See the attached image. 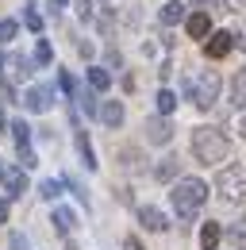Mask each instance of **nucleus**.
Listing matches in <instances>:
<instances>
[{
    "instance_id": "1",
    "label": "nucleus",
    "mask_w": 246,
    "mask_h": 250,
    "mask_svg": "<svg viewBox=\"0 0 246 250\" xmlns=\"http://www.w3.org/2000/svg\"><path fill=\"white\" fill-rule=\"evenodd\" d=\"M188 150L200 166H219L223 158L231 154V143L219 127H192V139H188Z\"/></svg>"
},
{
    "instance_id": "2",
    "label": "nucleus",
    "mask_w": 246,
    "mask_h": 250,
    "mask_svg": "<svg viewBox=\"0 0 246 250\" xmlns=\"http://www.w3.org/2000/svg\"><path fill=\"white\" fill-rule=\"evenodd\" d=\"M169 200H173V208H177L181 219H192L200 208H204V200H208V185H204L200 177H184V181L173 185Z\"/></svg>"
},
{
    "instance_id": "3",
    "label": "nucleus",
    "mask_w": 246,
    "mask_h": 250,
    "mask_svg": "<svg viewBox=\"0 0 246 250\" xmlns=\"http://www.w3.org/2000/svg\"><path fill=\"white\" fill-rule=\"evenodd\" d=\"M184 96H188L200 112H208L215 104V96H219V73H215V69H204L200 77H184Z\"/></svg>"
},
{
    "instance_id": "4",
    "label": "nucleus",
    "mask_w": 246,
    "mask_h": 250,
    "mask_svg": "<svg viewBox=\"0 0 246 250\" xmlns=\"http://www.w3.org/2000/svg\"><path fill=\"white\" fill-rule=\"evenodd\" d=\"M215 188L223 204H243L246 200V169L243 166H223L215 173Z\"/></svg>"
},
{
    "instance_id": "5",
    "label": "nucleus",
    "mask_w": 246,
    "mask_h": 250,
    "mask_svg": "<svg viewBox=\"0 0 246 250\" xmlns=\"http://www.w3.org/2000/svg\"><path fill=\"white\" fill-rule=\"evenodd\" d=\"M231 46H235V35L231 31H215V35H208V42H204V54H208L212 62H219L223 54H231Z\"/></svg>"
},
{
    "instance_id": "6",
    "label": "nucleus",
    "mask_w": 246,
    "mask_h": 250,
    "mask_svg": "<svg viewBox=\"0 0 246 250\" xmlns=\"http://www.w3.org/2000/svg\"><path fill=\"white\" fill-rule=\"evenodd\" d=\"M50 96H54L50 85H35V89H27V96H23V108H27V112H46V108H50Z\"/></svg>"
},
{
    "instance_id": "7",
    "label": "nucleus",
    "mask_w": 246,
    "mask_h": 250,
    "mask_svg": "<svg viewBox=\"0 0 246 250\" xmlns=\"http://www.w3.org/2000/svg\"><path fill=\"white\" fill-rule=\"evenodd\" d=\"M143 131H146V139H150V143H158V146L173 139V124H169V120H162V116L146 120V127H143Z\"/></svg>"
},
{
    "instance_id": "8",
    "label": "nucleus",
    "mask_w": 246,
    "mask_h": 250,
    "mask_svg": "<svg viewBox=\"0 0 246 250\" xmlns=\"http://www.w3.org/2000/svg\"><path fill=\"white\" fill-rule=\"evenodd\" d=\"M139 223H143L146 231H165V227H169L165 212H162V208H150V204H143V208H139Z\"/></svg>"
},
{
    "instance_id": "9",
    "label": "nucleus",
    "mask_w": 246,
    "mask_h": 250,
    "mask_svg": "<svg viewBox=\"0 0 246 250\" xmlns=\"http://www.w3.org/2000/svg\"><path fill=\"white\" fill-rule=\"evenodd\" d=\"M184 27H188V39H208L212 35V20H208V12H192L184 20Z\"/></svg>"
},
{
    "instance_id": "10",
    "label": "nucleus",
    "mask_w": 246,
    "mask_h": 250,
    "mask_svg": "<svg viewBox=\"0 0 246 250\" xmlns=\"http://www.w3.org/2000/svg\"><path fill=\"white\" fill-rule=\"evenodd\" d=\"M100 124L112 127V131L123 124V104L120 100H104V104H100Z\"/></svg>"
},
{
    "instance_id": "11",
    "label": "nucleus",
    "mask_w": 246,
    "mask_h": 250,
    "mask_svg": "<svg viewBox=\"0 0 246 250\" xmlns=\"http://www.w3.org/2000/svg\"><path fill=\"white\" fill-rule=\"evenodd\" d=\"M219 239H223V223L208 219L204 231H200V250H219Z\"/></svg>"
},
{
    "instance_id": "12",
    "label": "nucleus",
    "mask_w": 246,
    "mask_h": 250,
    "mask_svg": "<svg viewBox=\"0 0 246 250\" xmlns=\"http://www.w3.org/2000/svg\"><path fill=\"white\" fill-rule=\"evenodd\" d=\"M4 188H8V196H23L27 192V173L23 169H8L4 173Z\"/></svg>"
},
{
    "instance_id": "13",
    "label": "nucleus",
    "mask_w": 246,
    "mask_h": 250,
    "mask_svg": "<svg viewBox=\"0 0 246 250\" xmlns=\"http://www.w3.org/2000/svg\"><path fill=\"white\" fill-rule=\"evenodd\" d=\"M177 173H181V158H162L154 166V181H173Z\"/></svg>"
},
{
    "instance_id": "14",
    "label": "nucleus",
    "mask_w": 246,
    "mask_h": 250,
    "mask_svg": "<svg viewBox=\"0 0 246 250\" xmlns=\"http://www.w3.org/2000/svg\"><path fill=\"white\" fill-rule=\"evenodd\" d=\"M231 108H246V69H239L231 81Z\"/></svg>"
},
{
    "instance_id": "15",
    "label": "nucleus",
    "mask_w": 246,
    "mask_h": 250,
    "mask_svg": "<svg viewBox=\"0 0 246 250\" xmlns=\"http://www.w3.org/2000/svg\"><path fill=\"white\" fill-rule=\"evenodd\" d=\"M158 20H162L165 27H169V23H181V20H184V4H181V0H169V4H162V16H158Z\"/></svg>"
},
{
    "instance_id": "16",
    "label": "nucleus",
    "mask_w": 246,
    "mask_h": 250,
    "mask_svg": "<svg viewBox=\"0 0 246 250\" xmlns=\"http://www.w3.org/2000/svg\"><path fill=\"white\" fill-rule=\"evenodd\" d=\"M73 227H77V216H73L69 208H54V231H58V235H69Z\"/></svg>"
},
{
    "instance_id": "17",
    "label": "nucleus",
    "mask_w": 246,
    "mask_h": 250,
    "mask_svg": "<svg viewBox=\"0 0 246 250\" xmlns=\"http://www.w3.org/2000/svg\"><path fill=\"white\" fill-rule=\"evenodd\" d=\"M89 85L96 89V93H104V89L112 85V73H108L104 65H92V69H89Z\"/></svg>"
},
{
    "instance_id": "18",
    "label": "nucleus",
    "mask_w": 246,
    "mask_h": 250,
    "mask_svg": "<svg viewBox=\"0 0 246 250\" xmlns=\"http://www.w3.org/2000/svg\"><path fill=\"white\" fill-rule=\"evenodd\" d=\"M77 154H81V162H85L89 169H96V154H92V146H89V135H85V131H77Z\"/></svg>"
},
{
    "instance_id": "19",
    "label": "nucleus",
    "mask_w": 246,
    "mask_h": 250,
    "mask_svg": "<svg viewBox=\"0 0 246 250\" xmlns=\"http://www.w3.org/2000/svg\"><path fill=\"white\" fill-rule=\"evenodd\" d=\"M8 65H12V81H27V77H31V62H27V58H20V54H16Z\"/></svg>"
},
{
    "instance_id": "20",
    "label": "nucleus",
    "mask_w": 246,
    "mask_h": 250,
    "mask_svg": "<svg viewBox=\"0 0 246 250\" xmlns=\"http://www.w3.org/2000/svg\"><path fill=\"white\" fill-rule=\"evenodd\" d=\"M77 100H81V108H85V116H100V104H96V96H92V89H77Z\"/></svg>"
},
{
    "instance_id": "21",
    "label": "nucleus",
    "mask_w": 246,
    "mask_h": 250,
    "mask_svg": "<svg viewBox=\"0 0 246 250\" xmlns=\"http://www.w3.org/2000/svg\"><path fill=\"white\" fill-rule=\"evenodd\" d=\"M120 166H127V169H139V166H143V154H139L135 146H123V150H120Z\"/></svg>"
},
{
    "instance_id": "22",
    "label": "nucleus",
    "mask_w": 246,
    "mask_h": 250,
    "mask_svg": "<svg viewBox=\"0 0 246 250\" xmlns=\"http://www.w3.org/2000/svg\"><path fill=\"white\" fill-rule=\"evenodd\" d=\"M12 139H16V146H27L31 143V127L23 124V120H16V124H12Z\"/></svg>"
},
{
    "instance_id": "23",
    "label": "nucleus",
    "mask_w": 246,
    "mask_h": 250,
    "mask_svg": "<svg viewBox=\"0 0 246 250\" xmlns=\"http://www.w3.org/2000/svg\"><path fill=\"white\" fill-rule=\"evenodd\" d=\"M50 58H54L50 42H46V39H39V42H35V62H39V65H50Z\"/></svg>"
},
{
    "instance_id": "24",
    "label": "nucleus",
    "mask_w": 246,
    "mask_h": 250,
    "mask_svg": "<svg viewBox=\"0 0 246 250\" xmlns=\"http://www.w3.org/2000/svg\"><path fill=\"white\" fill-rule=\"evenodd\" d=\"M173 108H177V96L169 93V89H162V93H158V112H162V116H169Z\"/></svg>"
},
{
    "instance_id": "25",
    "label": "nucleus",
    "mask_w": 246,
    "mask_h": 250,
    "mask_svg": "<svg viewBox=\"0 0 246 250\" xmlns=\"http://www.w3.org/2000/svg\"><path fill=\"white\" fill-rule=\"evenodd\" d=\"M16 31H20V23H16V20H0V42H12Z\"/></svg>"
},
{
    "instance_id": "26",
    "label": "nucleus",
    "mask_w": 246,
    "mask_h": 250,
    "mask_svg": "<svg viewBox=\"0 0 246 250\" xmlns=\"http://www.w3.org/2000/svg\"><path fill=\"white\" fill-rule=\"evenodd\" d=\"M39 196H46V200L62 196V181H42V185H39Z\"/></svg>"
},
{
    "instance_id": "27",
    "label": "nucleus",
    "mask_w": 246,
    "mask_h": 250,
    "mask_svg": "<svg viewBox=\"0 0 246 250\" xmlns=\"http://www.w3.org/2000/svg\"><path fill=\"white\" fill-rule=\"evenodd\" d=\"M20 166H23V169H35V166H39V158H35V150H31V143H27V146H20Z\"/></svg>"
},
{
    "instance_id": "28",
    "label": "nucleus",
    "mask_w": 246,
    "mask_h": 250,
    "mask_svg": "<svg viewBox=\"0 0 246 250\" xmlns=\"http://www.w3.org/2000/svg\"><path fill=\"white\" fill-rule=\"evenodd\" d=\"M23 23H27V27H31V31H35V35L42 31V16H39L35 8H27V12H23Z\"/></svg>"
},
{
    "instance_id": "29",
    "label": "nucleus",
    "mask_w": 246,
    "mask_h": 250,
    "mask_svg": "<svg viewBox=\"0 0 246 250\" xmlns=\"http://www.w3.org/2000/svg\"><path fill=\"white\" fill-rule=\"evenodd\" d=\"M73 4H77V16L81 20H92V0H73Z\"/></svg>"
},
{
    "instance_id": "30",
    "label": "nucleus",
    "mask_w": 246,
    "mask_h": 250,
    "mask_svg": "<svg viewBox=\"0 0 246 250\" xmlns=\"http://www.w3.org/2000/svg\"><path fill=\"white\" fill-rule=\"evenodd\" d=\"M0 223H8V200L0 196Z\"/></svg>"
},
{
    "instance_id": "31",
    "label": "nucleus",
    "mask_w": 246,
    "mask_h": 250,
    "mask_svg": "<svg viewBox=\"0 0 246 250\" xmlns=\"http://www.w3.org/2000/svg\"><path fill=\"white\" fill-rule=\"evenodd\" d=\"M65 4H69V0H50V12H62Z\"/></svg>"
},
{
    "instance_id": "32",
    "label": "nucleus",
    "mask_w": 246,
    "mask_h": 250,
    "mask_svg": "<svg viewBox=\"0 0 246 250\" xmlns=\"http://www.w3.org/2000/svg\"><path fill=\"white\" fill-rule=\"evenodd\" d=\"M123 247H127V250H143V243H139V239H127Z\"/></svg>"
},
{
    "instance_id": "33",
    "label": "nucleus",
    "mask_w": 246,
    "mask_h": 250,
    "mask_svg": "<svg viewBox=\"0 0 246 250\" xmlns=\"http://www.w3.org/2000/svg\"><path fill=\"white\" fill-rule=\"evenodd\" d=\"M196 4H208V8H219L223 0H196Z\"/></svg>"
},
{
    "instance_id": "34",
    "label": "nucleus",
    "mask_w": 246,
    "mask_h": 250,
    "mask_svg": "<svg viewBox=\"0 0 246 250\" xmlns=\"http://www.w3.org/2000/svg\"><path fill=\"white\" fill-rule=\"evenodd\" d=\"M0 69H4V54H0ZM0 85H4V73H0Z\"/></svg>"
},
{
    "instance_id": "35",
    "label": "nucleus",
    "mask_w": 246,
    "mask_h": 250,
    "mask_svg": "<svg viewBox=\"0 0 246 250\" xmlns=\"http://www.w3.org/2000/svg\"><path fill=\"white\" fill-rule=\"evenodd\" d=\"M239 131H243V135H246V116H243V124H239Z\"/></svg>"
},
{
    "instance_id": "36",
    "label": "nucleus",
    "mask_w": 246,
    "mask_h": 250,
    "mask_svg": "<svg viewBox=\"0 0 246 250\" xmlns=\"http://www.w3.org/2000/svg\"><path fill=\"white\" fill-rule=\"evenodd\" d=\"M4 173H8V169H4V162H0V181H4Z\"/></svg>"
},
{
    "instance_id": "37",
    "label": "nucleus",
    "mask_w": 246,
    "mask_h": 250,
    "mask_svg": "<svg viewBox=\"0 0 246 250\" xmlns=\"http://www.w3.org/2000/svg\"><path fill=\"white\" fill-rule=\"evenodd\" d=\"M65 250H77V247H73V243H65Z\"/></svg>"
},
{
    "instance_id": "38",
    "label": "nucleus",
    "mask_w": 246,
    "mask_h": 250,
    "mask_svg": "<svg viewBox=\"0 0 246 250\" xmlns=\"http://www.w3.org/2000/svg\"><path fill=\"white\" fill-rule=\"evenodd\" d=\"M227 250H231V247H227Z\"/></svg>"
},
{
    "instance_id": "39",
    "label": "nucleus",
    "mask_w": 246,
    "mask_h": 250,
    "mask_svg": "<svg viewBox=\"0 0 246 250\" xmlns=\"http://www.w3.org/2000/svg\"><path fill=\"white\" fill-rule=\"evenodd\" d=\"M243 4H246V0H243Z\"/></svg>"
}]
</instances>
